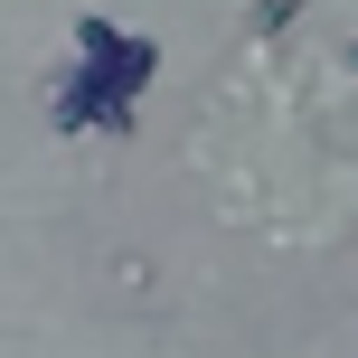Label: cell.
Segmentation results:
<instances>
[{
	"mask_svg": "<svg viewBox=\"0 0 358 358\" xmlns=\"http://www.w3.org/2000/svg\"><path fill=\"white\" fill-rule=\"evenodd\" d=\"M76 66H85V76H104L123 104H142V85L161 76V38L123 29V19H76Z\"/></svg>",
	"mask_w": 358,
	"mask_h": 358,
	"instance_id": "cell-1",
	"label": "cell"
},
{
	"mask_svg": "<svg viewBox=\"0 0 358 358\" xmlns=\"http://www.w3.org/2000/svg\"><path fill=\"white\" fill-rule=\"evenodd\" d=\"M48 123H57V132H132V104L104 85V76H85V66L66 57L57 85H48Z\"/></svg>",
	"mask_w": 358,
	"mask_h": 358,
	"instance_id": "cell-2",
	"label": "cell"
},
{
	"mask_svg": "<svg viewBox=\"0 0 358 358\" xmlns=\"http://www.w3.org/2000/svg\"><path fill=\"white\" fill-rule=\"evenodd\" d=\"M283 19H302V0H255V10H245V29H255V38H273Z\"/></svg>",
	"mask_w": 358,
	"mask_h": 358,
	"instance_id": "cell-3",
	"label": "cell"
},
{
	"mask_svg": "<svg viewBox=\"0 0 358 358\" xmlns=\"http://www.w3.org/2000/svg\"><path fill=\"white\" fill-rule=\"evenodd\" d=\"M349 76H358V48H349Z\"/></svg>",
	"mask_w": 358,
	"mask_h": 358,
	"instance_id": "cell-4",
	"label": "cell"
}]
</instances>
